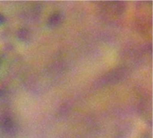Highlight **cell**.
Listing matches in <instances>:
<instances>
[{
    "mask_svg": "<svg viewBox=\"0 0 153 138\" xmlns=\"http://www.w3.org/2000/svg\"><path fill=\"white\" fill-rule=\"evenodd\" d=\"M4 21V18L3 15H0V24H1Z\"/></svg>",
    "mask_w": 153,
    "mask_h": 138,
    "instance_id": "obj_1",
    "label": "cell"
}]
</instances>
